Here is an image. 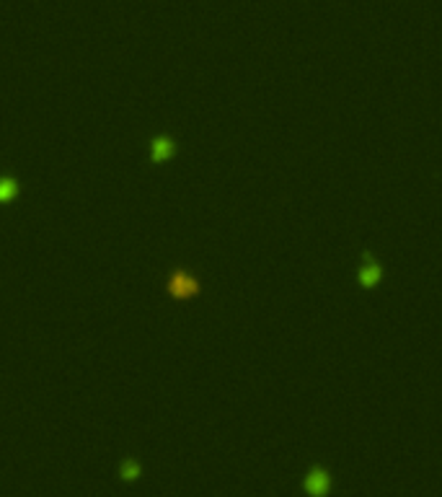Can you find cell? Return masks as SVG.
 Instances as JSON below:
<instances>
[{"instance_id":"5","label":"cell","mask_w":442,"mask_h":497,"mask_svg":"<svg viewBox=\"0 0 442 497\" xmlns=\"http://www.w3.org/2000/svg\"><path fill=\"white\" fill-rule=\"evenodd\" d=\"M119 474H122V479H127V482L137 479V477H140V464H137V461H132V458H127V461L122 464Z\"/></svg>"},{"instance_id":"2","label":"cell","mask_w":442,"mask_h":497,"mask_svg":"<svg viewBox=\"0 0 442 497\" xmlns=\"http://www.w3.org/2000/svg\"><path fill=\"white\" fill-rule=\"evenodd\" d=\"M174 153H176V145H174L171 137L166 135L153 137V143H150V158H153V163H166L169 158H174Z\"/></svg>"},{"instance_id":"3","label":"cell","mask_w":442,"mask_h":497,"mask_svg":"<svg viewBox=\"0 0 442 497\" xmlns=\"http://www.w3.org/2000/svg\"><path fill=\"white\" fill-rule=\"evenodd\" d=\"M18 192H21V187H18V179L13 177H0V205H11V202L16 200Z\"/></svg>"},{"instance_id":"1","label":"cell","mask_w":442,"mask_h":497,"mask_svg":"<svg viewBox=\"0 0 442 497\" xmlns=\"http://www.w3.org/2000/svg\"><path fill=\"white\" fill-rule=\"evenodd\" d=\"M197 290H200V285H197V280H192L186 272H174L169 280V293L174 298H178V301H186V298L197 296Z\"/></svg>"},{"instance_id":"4","label":"cell","mask_w":442,"mask_h":497,"mask_svg":"<svg viewBox=\"0 0 442 497\" xmlns=\"http://www.w3.org/2000/svg\"><path fill=\"white\" fill-rule=\"evenodd\" d=\"M326 489H329V477L323 472H313L308 477V492H313V495L321 497Z\"/></svg>"}]
</instances>
